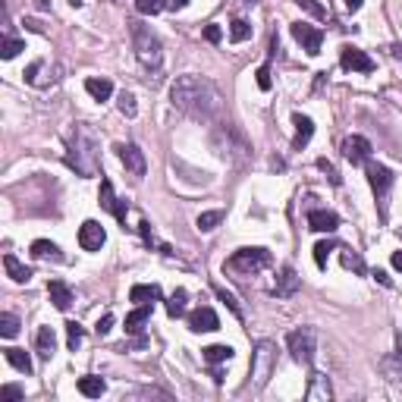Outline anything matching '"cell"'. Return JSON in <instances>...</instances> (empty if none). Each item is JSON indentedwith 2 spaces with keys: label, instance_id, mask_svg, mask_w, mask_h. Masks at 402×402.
<instances>
[{
  "label": "cell",
  "instance_id": "1",
  "mask_svg": "<svg viewBox=\"0 0 402 402\" xmlns=\"http://www.w3.org/2000/svg\"><path fill=\"white\" fill-rule=\"evenodd\" d=\"M170 104L183 110L185 117L201 119V123H220L224 119V98L217 85L201 76H179L170 85Z\"/></svg>",
  "mask_w": 402,
  "mask_h": 402
},
{
  "label": "cell",
  "instance_id": "2",
  "mask_svg": "<svg viewBox=\"0 0 402 402\" xmlns=\"http://www.w3.org/2000/svg\"><path fill=\"white\" fill-rule=\"evenodd\" d=\"M66 164L79 176H104L101 173V142L88 123H76L66 139Z\"/></svg>",
  "mask_w": 402,
  "mask_h": 402
},
{
  "label": "cell",
  "instance_id": "3",
  "mask_svg": "<svg viewBox=\"0 0 402 402\" xmlns=\"http://www.w3.org/2000/svg\"><path fill=\"white\" fill-rule=\"evenodd\" d=\"M211 148L217 151L220 160L233 167H245L251 160V142L245 139V132L236 129L233 123H214V132H211Z\"/></svg>",
  "mask_w": 402,
  "mask_h": 402
},
{
  "label": "cell",
  "instance_id": "4",
  "mask_svg": "<svg viewBox=\"0 0 402 402\" xmlns=\"http://www.w3.org/2000/svg\"><path fill=\"white\" fill-rule=\"evenodd\" d=\"M129 32H132V47H135V57H139L142 69L158 73L160 63H164V44H160V38L145 22H129Z\"/></svg>",
  "mask_w": 402,
  "mask_h": 402
},
{
  "label": "cell",
  "instance_id": "5",
  "mask_svg": "<svg viewBox=\"0 0 402 402\" xmlns=\"http://www.w3.org/2000/svg\"><path fill=\"white\" fill-rule=\"evenodd\" d=\"M274 368H277V346H274L271 340H261V343L255 346V352H251V377H255L251 383H255V390L267 387Z\"/></svg>",
  "mask_w": 402,
  "mask_h": 402
},
{
  "label": "cell",
  "instance_id": "6",
  "mask_svg": "<svg viewBox=\"0 0 402 402\" xmlns=\"http://www.w3.org/2000/svg\"><path fill=\"white\" fill-rule=\"evenodd\" d=\"M286 346H290L292 358H296L299 365H305V368H311V365H315L317 333H315L311 327H299V330H292L290 337H286Z\"/></svg>",
  "mask_w": 402,
  "mask_h": 402
},
{
  "label": "cell",
  "instance_id": "7",
  "mask_svg": "<svg viewBox=\"0 0 402 402\" xmlns=\"http://www.w3.org/2000/svg\"><path fill=\"white\" fill-rule=\"evenodd\" d=\"M271 251L267 249H239L236 255L226 261V267L230 271H236V274H258V271H264V267H271Z\"/></svg>",
  "mask_w": 402,
  "mask_h": 402
},
{
  "label": "cell",
  "instance_id": "8",
  "mask_svg": "<svg viewBox=\"0 0 402 402\" xmlns=\"http://www.w3.org/2000/svg\"><path fill=\"white\" fill-rule=\"evenodd\" d=\"M368 183H371V189H374V195H377V205H380V220H387V198H390V189H393V183H396L393 170L383 167V164L368 160Z\"/></svg>",
  "mask_w": 402,
  "mask_h": 402
},
{
  "label": "cell",
  "instance_id": "9",
  "mask_svg": "<svg viewBox=\"0 0 402 402\" xmlns=\"http://www.w3.org/2000/svg\"><path fill=\"white\" fill-rule=\"evenodd\" d=\"M340 66L343 69H352V73H374L377 63L355 44H343L340 47Z\"/></svg>",
  "mask_w": 402,
  "mask_h": 402
},
{
  "label": "cell",
  "instance_id": "10",
  "mask_svg": "<svg viewBox=\"0 0 402 402\" xmlns=\"http://www.w3.org/2000/svg\"><path fill=\"white\" fill-rule=\"evenodd\" d=\"M290 32H292V38L302 44L305 53H311V57H317V53H321V44H324V32H321V28L308 26V22H292Z\"/></svg>",
  "mask_w": 402,
  "mask_h": 402
},
{
  "label": "cell",
  "instance_id": "11",
  "mask_svg": "<svg viewBox=\"0 0 402 402\" xmlns=\"http://www.w3.org/2000/svg\"><path fill=\"white\" fill-rule=\"evenodd\" d=\"M117 151V158H119V164L126 167V173H132V176H145V170H148V160H145V151H142L139 145H117L113 148Z\"/></svg>",
  "mask_w": 402,
  "mask_h": 402
},
{
  "label": "cell",
  "instance_id": "12",
  "mask_svg": "<svg viewBox=\"0 0 402 402\" xmlns=\"http://www.w3.org/2000/svg\"><path fill=\"white\" fill-rule=\"evenodd\" d=\"M371 142L365 139V135H349V139L343 142V158L349 160L352 167H358V164H368L371 160Z\"/></svg>",
  "mask_w": 402,
  "mask_h": 402
},
{
  "label": "cell",
  "instance_id": "13",
  "mask_svg": "<svg viewBox=\"0 0 402 402\" xmlns=\"http://www.w3.org/2000/svg\"><path fill=\"white\" fill-rule=\"evenodd\" d=\"M98 198H101V208H104V211H110L113 217L123 224V230H126V214H129V205H126V201H119V198L113 195L110 179H101V195Z\"/></svg>",
  "mask_w": 402,
  "mask_h": 402
},
{
  "label": "cell",
  "instance_id": "14",
  "mask_svg": "<svg viewBox=\"0 0 402 402\" xmlns=\"http://www.w3.org/2000/svg\"><path fill=\"white\" fill-rule=\"evenodd\" d=\"M107 242V233L104 226L98 224V220H85V224L79 226V245L85 251H101V245Z\"/></svg>",
  "mask_w": 402,
  "mask_h": 402
},
{
  "label": "cell",
  "instance_id": "15",
  "mask_svg": "<svg viewBox=\"0 0 402 402\" xmlns=\"http://www.w3.org/2000/svg\"><path fill=\"white\" fill-rule=\"evenodd\" d=\"M189 330L192 333H211V330H220V317L214 308H195L189 315Z\"/></svg>",
  "mask_w": 402,
  "mask_h": 402
},
{
  "label": "cell",
  "instance_id": "16",
  "mask_svg": "<svg viewBox=\"0 0 402 402\" xmlns=\"http://www.w3.org/2000/svg\"><path fill=\"white\" fill-rule=\"evenodd\" d=\"M308 230H315V233H337L340 230V217L333 211H327V208H315V211H308Z\"/></svg>",
  "mask_w": 402,
  "mask_h": 402
},
{
  "label": "cell",
  "instance_id": "17",
  "mask_svg": "<svg viewBox=\"0 0 402 402\" xmlns=\"http://www.w3.org/2000/svg\"><path fill=\"white\" fill-rule=\"evenodd\" d=\"M299 286H302V277H299V274L292 271L290 264H286L283 271L277 274V286H274V296H277V299H290V296H296V292H299Z\"/></svg>",
  "mask_w": 402,
  "mask_h": 402
},
{
  "label": "cell",
  "instance_id": "18",
  "mask_svg": "<svg viewBox=\"0 0 402 402\" xmlns=\"http://www.w3.org/2000/svg\"><path fill=\"white\" fill-rule=\"evenodd\" d=\"M47 296H51L57 311H69V305H73V290H69L63 280H51V283H47Z\"/></svg>",
  "mask_w": 402,
  "mask_h": 402
},
{
  "label": "cell",
  "instance_id": "19",
  "mask_svg": "<svg viewBox=\"0 0 402 402\" xmlns=\"http://www.w3.org/2000/svg\"><path fill=\"white\" fill-rule=\"evenodd\" d=\"M292 126H296V139H292V148H296V151H302V148L311 142V135H315V123H311L308 117H302V113H292Z\"/></svg>",
  "mask_w": 402,
  "mask_h": 402
},
{
  "label": "cell",
  "instance_id": "20",
  "mask_svg": "<svg viewBox=\"0 0 402 402\" xmlns=\"http://www.w3.org/2000/svg\"><path fill=\"white\" fill-rule=\"evenodd\" d=\"M330 396H333V390H330V380L324 374H311V383H308V393H305V399L308 402H330Z\"/></svg>",
  "mask_w": 402,
  "mask_h": 402
},
{
  "label": "cell",
  "instance_id": "21",
  "mask_svg": "<svg viewBox=\"0 0 402 402\" xmlns=\"http://www.w3.org/2000/svg\"><path fill=\"white\" fill-rule=\"evenodd\" d=\"M151 311H154V302H145V305H139V308L132 311V315H126V333H142V327L148 324Z\"/></svg>",
  "mask_w": 402,
  "mask_h": 402
},
{
  "label": "cell",
  "instance_id": "22",
  "mask_svg": "<svg viewBox=\"0 0 402 402\" xmlns=\"http://www.w3.org/2000/svg\"><path fill=\"white\" fill-rule=\"evenodd\" d=\"M35 349H38L41 358L53 355V349H57V333H53V327H38V333H35Z\"/></svg>",
  "mask_w": 402,
  "mask_h": 402
},
{
  "label": "cell",
  "instance_id": "23",
  "mask_svg": "<svg viewBox=\"0 0 402 402\" xmlns=\"http://www.w3.org/2000/svg\"><path fill=\"white\" fill-rule=\"evenodd\" d=\"M3 267H7L13 283H28V280H32V267H26L16 255H3Z\"/></svg>",
  "mask_w": 402,
  "mask_h": 402
},
{
  "label": "cell",
  "instance_id": "24",
  "mask_svg": "<svg viewBox=\"0 0 402 402\" xmlns=\"http://www.w3.org/2000/svg\"><path fill=\"white\" fill-rule=\"evenodd\" d=\"M160 299V286H148V283H135L129 290V302H135V305H145V302H158Z\"/></svg>",
  "mask_w": 402,
  "mask_h": 402
},
{
  "label": "cell",
  "instance_id": "25",
  "mask_svg": "<svg viewBox=\"0 0 402 402\" xmlns=\"http://www.w3.org/2000/svg\"><path fill=\"white\" fill-rule=\"evenodd\" d=\"M104 390H107V383L101 380V377H94V374L79 377V393L88 396V399H101V396H104Z\"/></svg>",
  "mask_w": 402,
  "mask_h": 402
},
{
  "label": "cell",
  "instance_id": "26",
  "mask_svg": "<svg viewBox=\"0 0 402 402\" xmlns=\"http://www.w3.org/2000/svg\"><path fill=\"white\" fill-rule=\"evenodd\" d=\"M3 358H7L16 371H22V374H32V358H28L26 349H16V346H10V349H3Z\"/></svg>",
  "mask_w": 402,
  "mask_h": 402
},
{
  "label": "cell",
  "instance_id": "27",
  "mask_svg": "<svg viewBox=\"0 0 402 402\" xmlns=\"http://www.w3.org/2000/svg\"><path fill=\"white\" fill-rule=\"evenodd\" d=\"M32 258H38V261H63V255H60V249L53 242H47V239H35L32 242Z\"/></svg>",
  "mask_w": 402,
  "mask_h": 402
},
{
  "label": "cell",
  "instance_id": "28",
  "mask_svg": "<svg viewBox=\"0 0 402 402\" xmlns=\"http://www.w3.org/2000/svg\"><path fill=\"white\" fill-rule=\"evenodd\" d=\"M383 371H387L390 380H402V337L396 340V352L383 362Z\"/></svg>",
  "mask_w": 402,
  "mask_h": 402
},
{
  "label": "cell",
  "instance_id": "29",
  "mask_svg": "<svg viewBox=\"0 0 402 402\" xmlns=\"http://www.w3.org/2000/svg\"><path fill=\"white\" fill-rule=\"evenodd\" d=\"M85 92L94 101H107L113 94V82L110 79H85Z\"/></svg>",
  "mask_w": 402,
  "mask_h": 402
},
{
  "label": "cell",
  "instance_id": "30",
  "mask_svg": "<svg viewBox=\"0 0 402 402\" xmlns=\"http://www.w3.org/2000/svg\"><path fill=\"white\" fill-rule=\"evenodd\" d=\"M201 355H205L208 365H220V362H230L233 349L230 346H208V349H201Z\"/></svg>",
  "mask_w": 402,
  "mask_h": 402
},
{
  "label": "cell",
  "instance_id": "31",
  "mask_svg": "<svg viewBox=\"0 0 402 402\" xmlns=\"http://www.w3.org/2000/svg\"><path fill=\"white\" fill-rule=\"evenodd\" d=\"M198 230L201 233H211V230H217L220 224H224V211H205V214H198Z\"/></svg>",
  "mask_w": 402,
  "mask_h": 402
},
{
  "label": "cell",
  "instance_id": "32",
  "mask_svg": "<svg viewBox=\"0 0 402 402\" xmlns=\"http://www.w3.org/2000/svg\"><path fill=\"white\" fill-rule=\"evenodd\" d=\"M16 333H19V317L10 315V311H3V315H0V337L13 340Z\"/></svg>",
  "mask_w": 402,
  "mask_h": 402
},
{
  "label": "cell",
  "instance_id": "33",
  "mask_svg": "<svg viewBox=\"0 0 402 402\" xmlns=\"http://www.w3.org/2000/svg\"><path fill=\"white\" fill-rule=\"evenodd\" d=\"M117 107H119V113H123V117H129V119L139 117V104H135V94H129V92H119Z\"/></svg>",
  "mask_w": 402,
  "mask_h": 402
},
{
  "label": "cell",
  "instance_id": "34",
  "mask_svg": "<svg viewBox=\"0 0 402 402\" xmlns=\"http://www.w3.org/2000/svg\"><path fill=\"white\" fill-rule=\"evenodd\" d=\"M82 337H85V330H82V324H76V321L66 324V346H69L73 352L82 346Z\"/></svg>",
  "mask_w": 402,
  "mask_h": 402
},
{
  "label": "cell",
  "instance_id": "35",
  "mask_svg": "<svg viewBox=\"0 0 402 402\" xmlns=\"http://www.w3.org/2000/svg\"><path fill=\"white\" fill-rule=\"evenodd\" d=\"M251 38V26L245 19H233L230 26V41H236V44H242V41Z\"/></svg>",
  "mask_w": 402,
  "mask_h": 402
},
{
  "label": "cell",
  "instance_id": "36",
  "mask_svg": "<svg viewBox=\"0 0 402 402\" xmlns=\"http://www.w3.org/2000/svg\"><path fill=\"white\" fill-rule=\"evenodd\" d=\"M167 315L170 317H183L185 315V290H176L167 302Z\"/></svg>",
  "mask_w": 402,
  "mask_h": 402
},
{
  "label": "cell",
  "instance_id": "37",
  "mask_svg": "<svg viewBox=\"0 0 402 402\" xmlns=\"http://www.w3.org/2000/svg\"><path fill=\"white\" fill-rule=\"evenodd\" d=\"M343 251V267H349V271H355V274H365V261H362V255L358 251H352V249H340Z\"/></svg>",
  "mask_w": 402,
  "mask_h": 402
},
{
  "label": "cell",
  "instance_id": "38",
  "mask_svg": "<svg viewBox=\"0 0 402 402\" xmlns=\"http://www.w3.org/2000/svg\"><path fill=\"white\" fill-rule=\"evenodd\" d=\"M214 296H217V299H220V302H224V305H226V308H230V311H233V315H236V317H239V321H242V308H239V302H236V299H233V292H226V290H224V286H214Z\"/></svg>",
  "mask_w": 402,
  "mask_h": 402
},
{
  "label": "cell",
  "instance_id": "39",
  "mask_svg": "<svg viewBox=\"0 0 402 402\" xmlns=\"http://www.w3.org/2000/svg\"><path fill=\"white\" fill-rule=\"evenodd\" d=\"M333 249H337V242H330V239H327V242H317L315 245V264L321 267V271L327 267V258H330V251H333Z\"/></svg>",
  "mask_w": 402,
  "mask_h": 402
},
{
  "label": "cell",
  "instance_id": "40",
  "mask_svg": "<svg viewBox=\"0 0 402 402\" xmlns=\"http://www.w3.org/2000/svg\"><path fill=\"white\" fill-rule=\"evenodd\" d=\"M19 51H26V41H19V38H3V51H0V57H3V60H13Z\"/></svg>",
  "mask_w": 402,
  "mask_h": 402
},
{
  "label": "cell",
  "instance_id": "41",
  "mask_svg": "<svg viewBox=\"0 0 402 402\" xmlns=\"http://www.w3.org/2000/svg\"><path fill=\"white\" fill-rule=\"evenodd\" d=\"M135 10H139L142 16H154L164 10V0H135Z\"/></svg>",
  "mask_w": 402,
  "mask_h": 402
},
{
  "label": "cell",
  "instance_id": "42",
  "mask_svg": "<svg viewBox=\"0 0 402 402\" xmlns=\"http://www.w3.org/2000/svg\"><path fill=\"white\" fill-rule=\"evenodd\" d=\"M296 3L305 10V13L315 16V19H327V10H324L321 3H317V0H296Z\"/></svg>",
  "mask_w": 402,
  "mask_h": 402
},
{
  "label": "cell",
  "instance_id": "43",
  "mask_svg": "<svg viewBox=\"0 0 402 402\" xmlns=\"http://www.w3.org/2000/svg\"><path fill=\"white\" fill-rule=\"evenodd\" d=\"M255 82H258V88H261V92H271V66H267V63L258 66Z\"/></svg>",
  "mask_w": 402,
  "mask_h": 402
},
{
  "label": "cell",
  "instance_id": "44",
  "mask_svg": "<svg viewBox=\"0 0 402 402\" xmlns=\"http://www.w3.org/2000/svg\"><path fill=\"white\" fill-rule=\"evenodd\" d=\"M220 38H224V28H220V26H205V41H208V44H220Z\"/></svg>",
  "mask_w": 402,
  "mask_h": 402
},
{
  "label": "cell",
  "instance_id": "45",
  "mask_svg": "<svg viewBox=\"0 0 402 402\" xmlns=\"http://www.w3.org/2000/svg\"><path fill=\"white\" fill-rule=\"evenodd\" d=\"M0 396H3V399H22V387H13V383H7V387H0Z\"/></svg>",
  "mask_w": 402,
  "mask_h": 402
},
{
  "label": "cell",
  "instance_id": "46",
  "mask_svg": "<svg viewBox=\"0 0 402 402\" xmlns=\"http://www.w3.org/2000/svg\"><path fill=\"white\" fill-rule=\"evenodd\" d=\"M110 327H113V315H104L94 330H98V337H107V333H110Z\"/></svg>",
  "mask_w": 402,
  "mask_h": 402
},
{
  "label": "cell",
  "instance_id": "47",
  "mask_svg": "<svg viewBox=\"0 0 402 402\" xmlns=\"http://www.w3.org/2000/svg\"><path fill=\"white\" fill-rule=\"evenodd\" d=\"M317 167H321V170H324V173H327V176H330V183H333V185H340V176H337V170H333V167H330L327 160L321 158V160H317Z\"/></svg>",
  "mask_w": 402,
  "mask_h": 402
},
{
  "label": "cell",
  "instance_id": "48",
  "mask_svg": "<svg viewBox=\"0 0 402 402\" xmlns=\"http://www.w3.org/2000/svg\"><path fill=\"white\" fill-rule=\"evenodd\" d=\"M390 57H393V60H402V44H393V47H390Z\"/></svg>",
  "mask_w": 402,
  "mask_h": 402
},
{
  "label": "cell",
  "instance_id": "49",
  "mask_svg": "<svg viewBox=\"0 0 402 402\" xmlns=\"http://www.w3.org/2000/svg\"><path fill=\"white\" fill-rule=\"evenodd\" d=\"M362 3H365V0H346V7H349L352 13H355V10H362Z\"/></svg>",
  "mask_w": 402,
  "mask_h": 402
},
{
  "label": "cell",
  "instance_id": "50",
  "mask_svg": "<svg viewBox=\"0 0 402 402\" xmlns=\"http://www.w3.org/2000/svg\"><path fill=\"white\" fill-rule=\"evenodd\" d=\"M393 267H396V271H402V251H393Z\"/></svg>",
  "mask_w": 402,
  "mask_h": 402
},
{
  "label": "cell",
  "instance_id": "51",
  "mask_svg": "<svg viewBox=\"0 0 402 402\" xmlns=\"http://www.w3.org/2000/svg\"><path fill=\"white\" fill-rule=\"evenodd\" d=\"M170 7L173 10H185V7H189V0H170Z\"/></svg>",
  "mask_w": 402,
  "mask_h": 402
},
{
  "label": "cell",
  "instance_id": "52",
  "mask_svg": "<svg viewBox=\"0 0 402 402\" xmlns=\"http://www.w3.org/2000/svg\"><path fill=\"white\" fill-rule=\"evenodd\" d=\"M374 280H380L383 286H390V277H387V274H383V271H374Z\"/></svg>",
  "mask_w": 402,
  "mask_h": 402
},
{
  "label": "cell",
  "instance_id": "53",
  "mask_svg": "<svg viewBox=\"0 0 402 402\" xmlns=\"http://www.w3.org/2000/svg\"><path fill=\"white\" fill-rule=\"evenodd\" d=\"M35 7H38L41 13H44V10H51V0H35Z\"/></svg>",
  "mask_w": 402,
  "mask_h": 402
},
{
  "label": "cell",
  "instance_id": "54",
  "mask_svg": "<svg viewBox=\"0 0 402 402\" xmlns=\"http://www.w3.org/2000/svg\"><path fill=\"white\" fill-rule=\"evenodd\" d=\"M26 26L32 28V32H41V22L38 19H26Z\"/></svg>",
  "mask_w": 402,
  "mask_h": 402
},
{
  "label": "cell",
  "instance_id": "55",
  "mask_svg": "<svg viewBox=\"0 0 402 402\" xmlns=\"http://www.w3.org/2000/svg\"><path fill=\"white\" fill-rule=\"evenodd\" d=\"M69 3H73V7H79V3H82V0H69Z\"/></svg>",
  "mask_w": 402,
  "mask_h": 402
},
{
  "label": "cell",
  "instance_id": "56",
  "mask_svg": "<svg viewBox=\"0 0 402 402\" xmlns=\"http://www.w3.org/2000/svg\"><path fill=\"white\" fill-rule=\"evenodd\" d=\"M242 3H255V0H242Z\"/></svg>",
  "mask_w": 402,
  "mask_h": 402
},
{
  "label": "cell",
  "instance_id": "57",
  "mask_svg": "<svg viewBox=\"0 0 402 402\" xmlns=\"http://www.w3.org/2000/svg\"><path fill=\"white\" fill-rule=\"evenodd\" d=\"M399 236H402V230H399Z\"/></svg>",
  "mask_w": 402,
  "mask_h": 402
}]
</instances>
